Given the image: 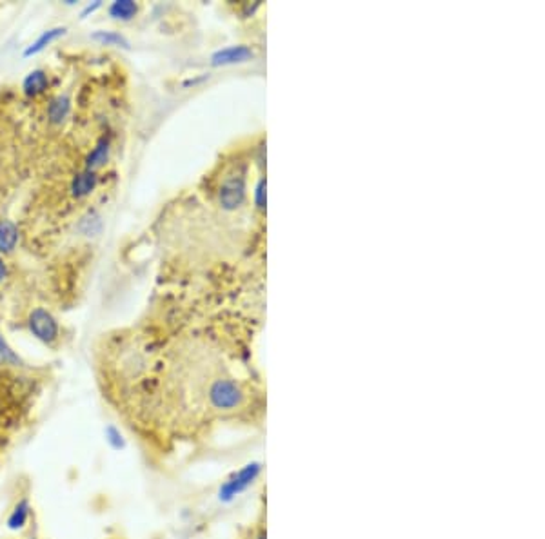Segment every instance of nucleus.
I'll return each mask as SVG.
<instances>
[{
    "label": "nucleus",
    "mask_w": 545,
    "mask_h": 539,
    "mask_svg": "<svg viewBox=\"0 0 545 539\" xmlns=\"http://www.w3.org/2000/svg\"><path fill=\"white\" fill-rule=\"evenodd\" d=\"M209 404L218 411H233L244 401V390L235 380H216L209 387Z\"/></svg>",
    "instance_id": "nucleus-1"
},
{
    "label": "nucleus",
    "mask_w": 545,
    "mask_h": 539,
    "mask_svg": "<svg viewBox=\"0 0 545 539\" xmlns=\"http://www.w3.org/2000/svg\"><path fill=\"white\" fill-rule=\"evenodd\" d=\"M27 325H29V331L33 333V336L42 343H46V345H53L58 340L57 320L46 309H33L29 318H27Z\"/></svg>",
    "instance_id": "nucleus-2"
},
{
    "label": "nucleus",
    "mask_w": 545,
    "mask_h": 539,
    "mask_svg": "<svg viewBox=\"0 0 545 539\" xmlns=\"http://www.w3.org/2000/svg\"><path fill=\"white\" fill-rule=\"evenodd\" d=\"M258 470H260L258 465H247L246 469H242L238 474H235L233 478L229 479V481H225L224 485H222V488H220V500H224V501L233 500L238 492H242L249 483H253V479L258 476Z\"/></svg>",
    "instance_id": "nucleus-3"
},
{
    "label": "nucleus",
    "mask_w": 545,
    "mask_h": 539,
    "mask_svg": "<svg viewBox=\"0 0 545 539\" xmlns=\"http://www.w3.org/2000/svg\"><path fill=\"white\" fill-rule=\"evenodd\" d=\"M246 194V184L242 175H231L220 187V204L225 209H235L244 202Z\"/></svg>",
    "instance_id": "nucleus-4"
},
{
    "label": "nucleus",
    "mask_w": 545,
    "mask_h": 539,
    "mask_svg": "<svg viewBox=\"0 0 545 539\" xmlns=\"http://www.w3.org/2000/svg\"><path fill=\"white\" fill-rule=\"evenodd\" d=\"M253 57V51L246 46H233L225 48L222 51H216L213 55V64L215 66H224V64H235V62H246Z\"/></svg>",
    "instance_id": "nucleus-5"
},
{
    "label": "nucleus",
    "mask_w": 545,
    "mask_h": 539,
    "mask_svg": "<svg viewBox=\"0 0 545 539\" xmlns=\"http://www.w3.org/2000/svg\"><path fill=\"white\" fill-rule=\"evenodd\" d=\"M110 158V138L107 136H102L100 140L97 142V145L93 147L91 153L86 158V169L88 171H97L98 167H102L107 162Z\"/></svg>",
    "instance_id": "nucleus-6"
},
{
    "label": "nucleus",
    "mask_w": 545,
    "mask_h": 539,
    "mask_svg": "<svg viewBox=\"0 0 545 539\" xmlns=\"http://www.w3.org/2000/svg\"><path fill=\"white\" fill-rule=\"evenodd\" d=\"M95 185H97V176H95V173L84 169V171L77 173L73 182H71V193L77 198H84L88 197L89 193H93Z\"/></svg>",
    "instance_id": "nucleus-7"
},
{
    "label": "nucleus",
    "mask_w": 545,
    "mask_h": 539,
    "mask_svg": "<svg viewBox=\"0 0 545 539\" xmlns=\"http://www.w3.org/2000/svg\"><path fill=\"white\" fill-rule=\"evenodd\" d=\"M48 84L49 80L44 71L35 69V71H31L29 75L24 79L22 89L27 97H39V95H42V93L48 89Z\"/></svg>",
    "instance_id": "nucleus-8"
},
{
    "label": "nucleus",
    "mask_w": 545,
    "mask_h": 539,
    "mask_svg": "<svg viewBox=\"0 0 545 539\" xmlns=\"http://www.w3.org/2000/svg\"><path fill=\"white\" fill-rule=\"evenodd\" d=\"M71 111V100L67 95H58L48 105V119L51 124H62Z\"/></svg>",
    "instance_id": "nucleus-9"
},
{
    "label": "nucleus",
    "mask_w": 545,
    "mask_h": 539,
    "mask_svg": "<svg viewBox=\"0 0 545 539\" xmlns=\"http://www.w3.org/2000/svg\"><path fill=\"white\" fill-rule=\"evenodd\" d=\"M66 27H53V29H48L44 31L42 35L39 36V39L33 42V44L29 46V48H26V51H24V57H31V55H37V53H40L42 49L48 48L51 42H55V40H58L60 36L66 35Z\"/></svg>",
    "instance_id": "nucleus-10"
},
{
    "label": "nucleus",
    "mask_w": 545,
    "mask_h": 539,
    "mask_svg": "<svg viewBox=\"0 0 545 539\" xmlns=\"http://www.w3.org/2000/svg\"><path fill=\"white\" fill-rule=\"evenodd\" d=\"M18 241V229L11 220H0V251L11 253Z\"/></svg>",
    "instance_id": "nucleus-11"
},
{
    "label": "nucleus",
    "mask_w": 545,
    "mask_h": 539,
    "mask_svg": "<svg viewBox=\"0 0 545 539\" xmlns=\"http://www.w3.org/2000/svg\"><path fill=\"white\" fill-rule=\"evenodd\" d=\"M27 519H29V503L26 500L18 501L8 516V528L9 531H22Z\"/></svg>",
    "instance_id": "nucleus-12"
},
{
    "label": "nucleus",
    "mask_w": 545,
    "mask_h": 539,
    "mask_svg": "<svg viewBox=\"0 0 545 539\" xmlns=\"http://www.w3.org/2000/svg\"><path fill=\"white\" fill-rule=\"evenodd\" d=\"M138 11V6L131 0H117L110 6V15L117 20H131Z\"/></svg>",
    "instance_id": "nucleus-13"
},
{
    "label": "nucleus",
    "mask_w": 545,
    "mask_h": 539,
    "mask_svg": "<svg viewBox=\"0 0 545 539\" xmlns=\"http://www.w3.org/2000/svg\"><path fill=\"white\" fill-rule=\"evenodd\" d=\"M79 229L82 234H86V237H97L98 232L102 231L100 215H98V213H95V211H89L88 215L80 220Z\"/></svg>",
    "instance_id": "nucleus-14"
},
{
    "label": "nucleus",
    "mask_w": 545,
    "mask_h": 539,
    "mask_svg": "<svg viewBox=\"0 0 545 539\" xmlns=\"http://www.w3.org/2000/svg\"><path fill=\"white\" fill-rule=\"evenodd\" d=\"M93 40L106 46H119V48H129V42L117 31H95L91 35Z\"/></svg>",
    "instance_id": "nucleus-15"
},
{
    "label": "nucleus",
    "mask_w": 545,
    "mask_h": 539,
    "mask_svg": "<svg viewBox=\"0 0 545 539\" xmlns=\"http://www.w3.org/2000/svg\"><path fill=\"white\" fill-rule=\"evenodd\" d=\"M0 364L11 365V367L20 365V358H18L13 349L8 345V342L2 338V334H0Z\"/></svg>",
    "instance_id": "nucleus-16"
},
{
    "label": "nucleus",
    "mask_w": 545,
    "mask_h": 539,
    "mask_svg": "<svg viewBox=\"0 0 545 539\" xmlns=\"http://www.w3.org/2000/svg\"><path fill=\"white\" fill-rule=\"evenodd\" d=\"M104 434H106V441L110 443V447L114 448V451H120V448L126 447V441H124L122 434H120V430L117 427H106Z\"/></svg>",
    "instance_id": "nucleus-17"
},
{
    "label": "nucleus",
    "mask_w": 545,
    "mask_h": 539,
    "mask_svg": "<svg viewBox=\"0 0 545 539\" xmlns=\"http://www.w3.org/2000/svg\"><path fill=\"white\" fill-rule=\"evenodd\" d=\"M264 187H265V180H260L258 187H256V202H258V207H260V209H264V206H265V193H264Z\"/></svg>",
    "instance_id": "nucleus-18"
},
{
    "label": "nucleus",
    "mask_w": 545,
    "mask_h": 539,
    "mask_svg": "<svg viewBox=\"0 0 545 539\" xmlns=\"http://www.w3.org/2000/svg\"><path fill=\"white\" fill-rule=\"evenodd\" d=\"M100 6H102V2H93V4H88V6H86V9H84V11L80 15H82V18H86L89 13H93V11H97V9L100 8Z\"/></svg>",
    "instance_id": "nucleus-19"
},
{
    "label": "nucleus",
    "mask_w": 545,
    "mask_h": 539,
    "mask_svg": "<svg viewBox=\"0 0 545 539\" xmlns=\"http://www.w3.org/2000/svg\"><path fill=\"white\" fill-rule=\"evenodd\" d=\"M4 278H6V263L4 260L0 258V281L4 280Z\"/></svg>",
    "instance_id": "nucleus-20"
},
{
    "label": "nucleus",
    "mask_w": 545,
    "mask_h": 539,
    "mask_svg": "<svg viewBox=\"0 0 545 539\" xmlns=\"http://www.w3.org/2000/svg\"><path fill=\"white\" fill-rule=\"evenodd\" d=\"M256 539H265V535H264V534H260L258 538H256Z\"/></svg>",
    "instance_id": "nucleus-21"
}]
</instances>
